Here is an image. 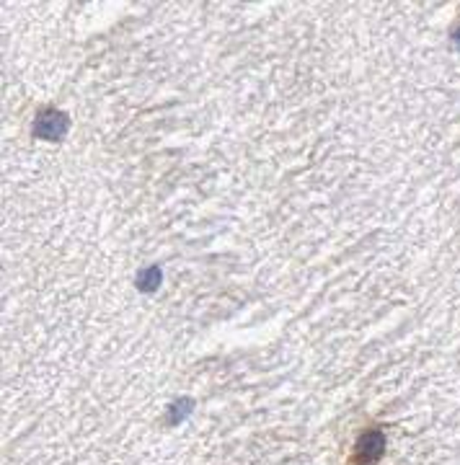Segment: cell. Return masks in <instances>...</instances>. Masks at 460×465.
I'll use <instances>...</instances> for the list:
<instances>
[{
  "mask_svg": "<svg viewBox=\"0 0 460 465\" xmlns=\"http://www.w3.org/2000/svg\"><path fill=\"white\" fill-rule=\"evenodd\" d=\"M383 447H386V437L380 432L362 434L354 450V465H375L383 457Z\"/></svg>",
  "mask_w": 460,
  "mask_h": 465,
  "instance_id": "cell-1",
  "label": "cell"
},
{
  "mask_svg": "<svg viewBox=\"0 0 460 465\" xmlns=\"http://www.w3.org/2000/svg\"><path fill=\"white\" fill-rule=\"evenodd\" d=\"M68 132V117H65L63 111H42L39 117H36V124H34V135L42 137V140H60V137Z\"/></svg>",
  "mask_w": 460,
  "mask_h": 465,
  "instance_id": "cell-2",
  "label": "cell"
},
{
  "mask_svg": "<svg viewBox=\"0 0 460 465\" xmlns=\"http://www.w3.org/2000/svg\"><path fill=\"white\" fill-rule=\"evenodd\" d=\"M158 282H161V272L158 269H150V272H143L140 274V290H155L158 287Z\"/></svg>",
  "mask_w": 460,
  "mask_h": 465,
  "instance_id": "cell-3",
  "label": "cell"
}]
</instances>
